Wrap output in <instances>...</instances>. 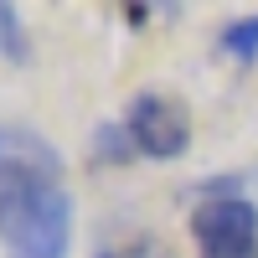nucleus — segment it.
<instances>
[{"label":"nucleus","instance_id":"7ed1b4c3","mask_svg":"<svg viewBox=\"0 0 258 258\" xmlns=\"http://www.w3.org/2000/svg\"><path fill=\"white\" fill-rule=\"evenodd\" d=\"M119 124L140 160H181L191 145V114L170 93H135Z\"/></svg>","mask_w":258,"mask_h":258},{"label":"nucleus","instance_id":"423d86ee","mask_svg":"<svg viewBox=\"0 0 258 258\" xmlns=\"http://www.w3.org/2000/svg\"><path fill=\"white\" fill-rule=\"evenodd\" d=\"M98 258H170L160 243H150V238H135V243H119V248H103Z\"/></svg>","mask_w":258,"mask_h":258},{"label":"nucleus","instance_id":"39448f33","mask_svg":"<svg viewBox=\"0 0 258 258\" xmlns=\"http://www.w3.org/2000/svg\"><path fill=\"white\" fill-rule=\"evenodd\" d=\"M217 47L232 57V62H258V16H238V21H227L222 36H217Z\"/></svg>","mask_w":258,"mask_h":258},{"label":"nucleus","instance_id":"20e7f679","mask_svg":"<svg viewBox=\"0 0 258 258\" xmlns=\"http://www.w3.org/2000/svg\"><path fill=\"white\" fill-rule=\"evenodd\" d=\"M0 62L11 68H26L31 62V36H26V21L11 0H0Z\"/></svg>","mask_w":258,"mask_h":258},{"label":"nucleus","instance_id":"f257e3e1","mask_svg":"<svg viewBox=\"0 0 258 258\" xmlns=\"http://www.w3.org/2000/svg\"><path fill=\"white\" fill-rule=\"evenodd\" d=\"M73 186L47 135L0 124V253L68 258L73 253Z\"/></svg>","mask_w":258,"mask_h":258},{"label":"nucleus","instance_id":"f03ea898","mask_svg":"<svg viewBox=\"0 0 258 258\" xmlns=\"http://www.w3.org/2000/svg\"><path fill=\"white\" fill-rule=\"evenodd\" d=\"M191 238L202 258H258V207L243 191H212L191 212Z\"/></svg>","mask_w":258,"mask_h":258}]
</instances>
